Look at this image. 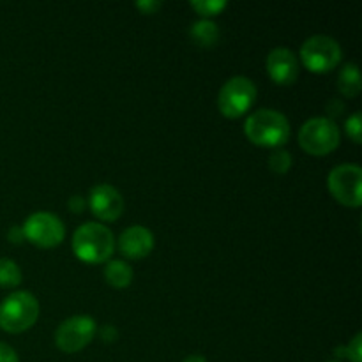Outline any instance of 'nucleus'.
I'll return each mask as SVG.
<instances>
[{"label": "nucleus", "instance_id": "nucleus-1", "mask_svg": "<svg viewBox=\"0 0 362 362\" xmlns=\"http://www.w3.org/2000/svg\"><path fill=\"white\" fill-rule=\"evenodd\" d=\"M247 140L260 147H281L290 138V122L281 112L276 110H258L247 117L244 124Z\"/></svg>", "mask_w": 362, "mask_h": 362}, {"label": "nucleus", "instance_id": "nucleus-2", "mask_svg": "<svg viewBox=\"0 0 362 362\" xmlns=\"http://www.w3.org/2000/svg\"><path fill=\"white\" fill-rule=\"evenodd\" d=\"M113 250V233L101 223H85L74 232L73 251L85 264H103L112 257Z\"/></svg>", "mask_w": 362, "mask_h": 362}, {"label": "nucleus", "instance_id": "nucleus-3", "mask_svg": "<svg viewBox=\"0 0 362 362\" xmlns=\"http://www.w3.org/2000/svg\"><path fill=\"white\" fill-rule=\"evenodd\" d=\"M39 318V303L30 292H14L0 304V329L11 334L28 331Z\"/></svg>", "mask_w": 362, "mask_h": 362}, {"label": "nucleus", "instance_id": "nucleus-4", "mask_svg": "<svg viewBox=\"0 0 362 362\" xmlns=\"http://www.w3.org/2000/svg\"><path fill=\"white\" fill-rule=\"evenodd\" d=\"M339 129L334 120L327 117H313L303 124L299 144L311 156H327L339 145Z\"/></svg>", "mask_w": 362, "mask_h": 362}, {"label": "nucleus", "instance_id": "nucleus-5", "mask_svg": "<svg viewBox=\"0 0 362 362\" xmlns=\"http://www.w3.org/2000/svg\"><path fill=\"white\" fill-rule=\"evenodd\" d=\"M257 87L246 76H233L223 85L218 95V108L226 119H239L253 106Z\"/></svg>", "mask_w": 362, "mask_h": 362}, {"label": "nucleus", "instance_id": "nucleus-6", "mask_svg": "<svg viewBox=\"0 0 362 362\" xmlns=\"http://www.w3.org/2000/svg\"><path fill=\"white\" fill-rule=\"evenodd\" d=\"M300 60L311 73H329L341 60V46L329 35H313L304 41Z\"/></svg>", "mask_w": 362, "mask_h": 362}, {"label": "nucleus", "instance_id": "nucleus-7", "mask_svg": "<svg viewBox=\"0 0 362 362\" xmlns=\"http://www.w3.org/2000/svg\"><path fill=\"white\" fill-rule=\"evenodd\" d=\"M327 184L331 194L339 204L346 205V207H359L362 204V170L359 165L345 163V165L336 166L329 173Z\"/></svg>", "mask_w": 362, "mask_h": 362}, {"label": "nucleus", "instance_id": "nucleus-8", "mask_svg": "<svg viewBox=\"0 0 362 362\" xmlns=\"http://www.w3.org/2000/svg\"><path fill=\"white\" fill-rule=\"evenodd\" d=\"M23 237L39 247L59 246L66 235V226L57 216L49 212H35L28 216L23 225Z\"/></svg>", "mask_w": 362, "mask_h": 362}, {"label": "nucleus", "instance_id": "nucleus-9", "mask_svg": "<svg viewBox=\"0 0 362 362\" xmlns=\"http://www.w3.org/2000/svg\"><path fill=\"white\" fill-rule=\"evenodd\" d=\"M95 322L87 315H78L64 320L55 332V343L64 354H76L94 339Z\"/></svg>", "mask_w": 362, "mask_h": 362}, {"label": "nucleus", "instance_id": "nucleus-10", "mask_svg": "<svg viewBox=\"0 0 362 362\" xmlns=\"http://www.w3.org/2000/svg\"><path fill=\"white\" fill-rule=\"evenodd\" d=\"M88 207L101 221H115L124 212V198L110 184H98L88 194Z\"/></svg>", "mask_w": 362, "mask_h": 362}, {"label": "nucleus", "instance_id": "nucleus-11", "mask_svg": "<svg viewBox=\"0 0 362 362\" xmlns=\"http://www.w3.org/2000/svg\"><path fill=\"white\" fill-rule=\"evenodd\" d=\"M267 71L278 85H292L299 76L296 53L288 48H274L267 57Z\"/></svg>", "mask_w": 362, "mask_h": 362}, {"label": "nucleus", "instance_id": "nucleus-12", "mask_svg": "<svg viewBox=\"0 0 362 362\" xmlns=\"http://www.w3.org/2000/svg\"><path fill=\"white\" fill-rule=\"evenodd\" d=\"M119 250L124 257L133 258V260L145 258L154 250V233L145 228V226H129L120 235Z\"/></svg>", "mask_w": 362, "mask_h": 362}, {"label": "nucleus", "instance_id": "nucleus-13", "mask_svg": "<svg viewBox=\"0 0 362 362\" xmlns=\"http://www.w3.org/2000/svg\"><path fill=\"white\" fill-rule=\"evenodd\" d=\"M105 278L113 288H127L133 281V269L122 260H112L106 265Z\"/></svg>", "mask_w": 362, "mask_h": 362}, {"label": "nucleus", "instance_id": "nucleus-14", "mask_svg": "<svg viewBox=\"0 0 362 362\" xmlns=\"http://www.w3.org/2000/svg\"><path fill=\"white\" fill-rule=\"evenodd\" d=\"M338 87L345 98H356V95H359L362 83L359 67H357L356 64H346V66L343 67L338 78Z\"/></svg>", "mask_w": 362, "mask_h": 362}, {"label": "nucleus", "instance_id": "nucleus-15", "mask_svg": "<svg viewBox=\"0 0 362 362\" xmlns=\"http://www.w3.org/2000/svg\"><path fill=\"white\" fill-rule=\"evenodd\" d=\"M191 37L200 46H212L219 37L218 25L211 20H200L191 27Z\"/></svg>", "mask_w": 362, "mask_h": 362}, {"label": "nucleus", "instance_id": "nucleus-16", "mask_svg": "<svg viewBox=\"0 0 362 362\" xmlns=\"http://www.w3.org/2000/svg\"><path fill=\"white\" fill-rule=\"evenodd\" d=\"M21 283V271L9 258H0V286L14 288Z\"/></svg>", "mask_w": 362, "mask_h": 362}, {"label": "nucleus", "instance_id": "nucleus-17", "mask_svg": "<svg viewBox=\"0 0 362 362\" xmlns=\"http://www.w3.org/2000/svg\"><path fill=\"white\" fill-rule=\"evenodd\" d=\"M189 6L202 16H216L225 9L226 2L225 0H194Z\"/></svg>", "mask_w": 362, "mask_h": 362}, {"label": "nucleus", "instance_id": "nucleus-18", "mask_svg": "<svg viewBox=\"0 0 362 362\" xmlns=\"http://www.w3.org/2000/svg\"><path fill=\"white\" fill-rule=\"evenodd\" d=\"M269 166H271L272 172L286 173L290 170V166H292V156L286 151L272 152L271 158H269Z\"/></svg>", "mask_w": 362, "mask_h": 362}, {"label": "nucleus", "instance_id": "nucleus-19", "mask_svg": "<svg viewBox=\"0 0 362 362\" xmlns=\"http://www.w3.org/2000/svg\"><path fill=\"white\" fill-rule=\"evenodd\" d=\"M346 134L352 138L354 144H361V133H362V124H361V113L356 112L352 117H349L345 124Z\"/></svg>", "mask_w": 362, "mask_h": 362}, {"label": "nucleus", "instance_id": "nucleus-20", "mask_svg": "<svg viewBox=\"0 0 362 362\" xmlns=\"http://www.w3.org/2000/svg\"><path fill=\"white\" fill-rule=\"evenodd\" d=\"M346 357L352 362H362V334H357L346 345Z\"/></svg>", "mask_w": 362, "mask_h": 362}, {"label": "nucleus", "instance_id": "nucleus-21", "mask_svg": "<svg viewBox=\"0 0 362 362\" xmlns=\"http://www.w3.org/2000/svg\"><path fill=\"white\" fill-rule=\"evenodd\" d=\"M0 362H20V357L14 352L13 346L0 343Z\"/></svg>", "mask_w": 362, "mask_h": 362}, {"label": "nucleus", "instance_id": "nucleus-22", "mask_svg": "<svg viewBox=\"0 0 362 362\" xmlns=\"http://www.w3.org/2000/svg\"><path fill=\"white\" fill-rule=\"evenodd\" d=\"M117 334H119V332H117V329L113 327V325H105V327L101 329V338H103V341H105V343L115 341Z\"/></svg>", "mask_w": 362, "mask_h": 362}, {"label": "nucleus", "instance_id": "nucleus-23", "mask_svg": "<svg viewBox=\"0 0 362 362\" xmlns=\"http://www.w3.org/2000/svg\"><path fill=\"white\" fill-rule=\"evenodd\" d=\"M136 7L140 11H144L145 14H154L161 7V2H156V0H151V2H138Z\"/></svg>", "mask_w": 362, "mask_h": 362}, {"label": "nucleus", "instance_id": "nucleus-24", "mask_svg": "<svg viewBox=\"0 0 362 362\" xmlns=\"http://www.w3.org/2000/svg\"><path fill=\"white\" fill-rule=\"evenodd\" d=\"M69 207H71V211L76 212L78 214V212H81L85 207H87V204H85V200L81 197H73L69 200Z\"/></svg>", "mask_w": 362, "mask_h": 362}, {"label": "nucleus", "instance_id": "nucleus-25", "mask_svg": "<svg viewBox=\"0 0 362 362\" xmlns=\"http://www.w3.org/2000/svg\"><path fill=\"white\" fill-rule=\"evenodd\" d=\"M7 237H9L11 243H21V240H23V230H21L20 226H13V228L9 230V233H7Z\"/></svg>", "mask_w": 362, "mask_h": 362}, {"label": "nucleus", "instance_id": "nucleus-26", "mask_svg": "<svg viewBox=\"0 0 362 362\" xmlns=\"http://www.w3.org/2000/svg\"><path fill=\"white\" fill-rule=\"evenodd\" d=\"M184 362H209V361L202 356H189L184 359Z\"/></svg>", "mask_w": 362, "mask_h": 362}, {"label": "nucleus", "instance_id": "nucleus-27", "mask_svg": "<svg viewBox=\"0 0 362 362\" xmlns=\"http://www.w3.org/2000/svg\"><path fill=\"white\" fill-rule=\"evenodd\" d=\"M327 362H339V361H327Z\"/></svg>", "mask_w": 362, "mask_h": 362}]
</instances>
